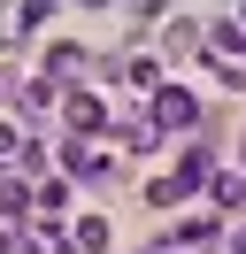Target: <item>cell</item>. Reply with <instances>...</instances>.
I'll return each mask as SVG.
<instances>
[{"mask_svg": "<svg viewBox=\"0 0 246 254\" xmlns=\"http://www.w3.org/2000/svg\"><path fill=\"white\" fill-rule=\"evenodd\" d=\"M192 124H200L192 93H177V85H169V93H154V131H192Z\"/></svg>", "mask_w": 246, "mask_h": 254, "instance_id": "1", "label": "cell"}, {"mask_svg": "<svg viewBox=\"0 0 246 254\" xmlns=\"http://www.w3.org/2000/svg\"><path fill=\"white\" fill-rule=\"evenodd\" d=\"M162 254H208V231H184V247H162Z\"/></svg>", "mask_w": 246, "mask_h": 254, "instance_id": "4", "label": "cell"}, {"mask_svg": "<svg viewBox=\"0 0 246 254\" xmlns=\"http://www.w3.org/2000/svg\"><path fill=\"white\" fill-rule=\"evenodd\" d=\"M23 208H31V200H23V185H15V177H0V216L15 223V216H23Z\"/></svg>", "mask_w": 246, "mask_h": 254, "instance_id": "2", "label": "cell"}, {"mask_svg": "<svg viewBox=\"0 0 246 254\" xmlns=\"http://www.w3.org/2000/svg\"><path fill=\"white\" fill-rule=\"evenodd\" d=\"M69 124H77V131H100V100L77 93V100H69Z\"/></svg>", "mask_w": 246, "mask_h": 254, "instance_id": "3", "label": "cell"}]
</instances>
